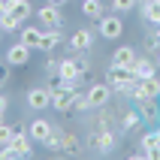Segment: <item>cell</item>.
Wrapping results in <instances>:
<instances>
[{
    "label": "cell",
    "mask_w": 160,
    "mask_h": 160,
    "mask_svg": "<svg viewBox=\"0 0 160 160\" xmlns=\"http://www.w3.org/2000/svg\"><path fill=\"white\" fill-rule=\"evenodd\" d=\"M94 45V33L91 30H76L70 36V52H91Z\"/></svg>",
    "instance_id": "4fadbf2b"
},
{
    "label": "cell",
    "mask_w": 160,
    "mask_h": 160,
    "mask_svg": "<svg viewBox=\"0 0 160 160\" xmlns=\"http://www.w3.org/2000/svg\"><path fill=\"white\" fill-rule=\"evenodd\" d=\"M39 21H42V27H63L61 6H54V3H45V6L39 9Z\"/></svg>",
    "instance_id": "8fae6325"
},
{
    "label": "cell",
    "mask_w": 160,
    "mask_h": 160,
    "mask_svg": "<svg viewBox=\"0 0 160 160\" xmlns=\"http://www.w3.org/2000/svg\"><path fill=\"white\" fill-rule=\"evenodd\" d=\"M157 67H160V48H157Z\"/></svg>",
    "instance_id": "836d02e7"
},
{
    "label": "cell",
    "mask_w": 160,
    "mask_h": 160,
    "mask_svg": "<svg viewBox=\"0 0 160 160\" xmlns=\"http://www.w3.org/2000/svg\"><path fill=\"white\" fill-rule=\"evenodd\" d=\"M30 52H33V48H30V45H24L21 39H18L15 45H9V52H6V63H9V67H24V63L30 61Z\"/></svg>",
    "instance_id": "ba28073f"
},
{
    "label": "cell",
    "mask_w": 160,
    "mask_h": 160,
    "mask_svg": "<svg viewBox=\"0 0 160 160\" xmlns=\"http://www.w3.org/2000/svg\"><path fill=\"white\" fill-rule=\"evenodd\" d=\"M21 24H24V21H18V18L12 15V12L0 15V27H3V33H6V30H21Z\"/></svg>",
    "instance_id": "603a6c76"
},
{
    "label": "cell",
    "mask_w": 160,
    "mask_h": 160,
    "mask_svg": "<svg viewBox=\"0 0 160 160\" xmlns=\"http://www.w3.org/2000/svg\"><path fill=\"white\" fill-rule=\"evenodd\" d=\"M139 3H142V0H139Z\"/></svg>",
    "instance_id": "8d00e7d4"
},
{
    "label": "cell",
    "mask_w": 160,
    "mask_h": 160,
    "mask_svg": "<svg viewBox=\"0 0 160 160\" xmlns=\"http://www.w3.org/2000/svg\"><path fill=\"white\" fill-rule=\"evenodd\" d=\"M85 94H88L91 109H103L109 100H112V85H109V82H103V85H91Z\"/></svg>",
    "instance_id": "277c9868"
},
{
    "label": "cell",
    "mask_w": 160,
    "mask_h": 160,
    "mask_svg": "<svg viewBox=\"0 0 160 160\" xmlns=\"http://www.w3.org/2000/svg\"><path fill=\"white\" fill-rule=\"evenodd\" d=\"M0 33H3V27H0Z\"/></svg>",
    "instance_id": "d590c367"
},
{
    "label": "cell",
    "mask_w": 160,
    "mask_h": 160,
    "mask_svg": "<svg viewBox=\"0 0 160 160\" xmlns=\"http://www.w3.org/2000/svg\"><path fill=\"white\" fill-rule=\"evenodd\" d=\"M112 63H115V67H124V70H133V63H136V48H130V45L115 48V52H112Z\"/></svg>",
    "instance_id": "7c38bea8"
},
{
    "label": "cell",
    "mask_w": 160,
    "mask_h": 160,
    "mask_svg": "<svg viewBox=\"0 0 160 160\" xmlns=\"http://www.w3.org/2000/svg\"><path fill=\"white\" fill-rule=\"evenodd\" d=\"M148 157H151V160H160V145H157V148H151V151H148Z\"/></svg>",
    "instance_id": "4dcf8cb0"
},
{
    "label": "cell",
    "mask_w": 160,
    "mask_h": 160,
    "mask_svg": "<svg viewBox=\"0 0 160 160\" xmlns=\"http://www.w3.org/2000/svg\"><path fill=\"white\" fill-rule=\"evenodd\" d=\"M115 142H118V136L112 133L109 127H100V133L91 136V148H94V151H100V154H109L112 148H115Z\"/></svg>",
    "instance_id": "5b68a950"
},
{
    "label": "cell",
    "mask_w": 160,
    "mask_h": 160,
    "mask_svg": "<svg viewBox=\"0 0 160 160\" xmlns=\"http://www.w3.org/2000/svg\"><path fill=\"white\" fill-rule=\"evenodd\" d=\"M136 97H160V79L157 76H148V79H139L136 82V88H133V100Z\"/></svg>",
    "instance_id": "30bf717a"
},
{
    "label": "cell",
    "mask_w": 160,
    "mask_h": 160,
    "mask_svg": "<svg viewBox=\"0 0 160 160\" xmlns=\"http://www.w3.org/2000/svg\"><path fill=\"white\" fill-rule=\"evenodd\" d=\"M79 54V58H76V61H79V67H82V72H88L91 70V58H88V52H76Z\"/></svg>",
    "instance_id": "83f0119b"
},
{
    "label": "cell",
    "mask_w": 160,
    "mask_h": 160,
    "mask_svg": "<svg viewBox=\"0 0 160 160\" xmlns=\"http://www.w3.org/2000/svg\"><path fill=\"white\" fill-rule=\"evenodd\" d=\"M15 133H18V130H15L12 124H3V121H0V145H9Z\"/></svg>",
    "instance_id": "cb8c5ba5"
},
{
    "label": "cell",
    "mask_w": 160,
    "mask_h": 160,
    "mask_svg": "<svg viewBox=\"0 0 160 160\" xmlns=\"http://www.w3.org/2000/svg\"><path fill=\"white\" fill-rule=\"evenodd\" d=\"M136 112H139L145 121H154V118H160V112H157V100H154V97H136Z\"/></svg>",
    "instance_id": "5bb4252c"
},
{
    "label": "cell",
    "mask_w": 160,
    "mask_h": 160,
    "mask_svg": "<svg viewBox=\"0 0 160 160\" xmlns=\"http://www.w3.org/2000/svg\"><path fill=\"white\" fill-rule=\"evenodd\" d=\"M9 12V0H0V15H6Z\"/></svg>",
    "instance_id": "1f68e13d"
},
{
    "label": "cell",
    "mask_w": 160,
    "mask_h": 160,
    "mask_svg": "<svg viewBox=\"0 0 160 160\" xmlns=\"http://www.w3.org/2000/svg\"><path fill=\"white\" fill-rule=\"evenodd\" d=\"M142 18L148 24H160V0H142Z\"/></svg>",
    "instance_id": "e0dca14e"
},
{
    "label": "cell",
    "mask_w": 160,
    "mask_h": 160,
    "mask_svg": "<svg viewBox=\"0 0 160 160\" xmlns=\"http://www.w3.org/2000/svg\"><path fill=\"white\" fill-rule=\"evenodd\" d=\"M27 106L33 112H42V109L52 106V91L48 88H30L27 91Z\"/></svg>",
    "instance_id": "8992f818"
},
{
    "label": "cell",
    "mask_w": 160,
    "mask_h": 160,
    "mask_svg": "<svg viewBox=\"0 0 160 160\" xmlns=\"http://www.w3.org/2000/svg\"><path fill=\"white\" fill-rule=\"evenodd\" d=\"M154 70H157V63L148 61V58H136V63H133V76L136 79H148V76H154Z\"/></svg>",
    "instance_id": "ac0fdd59"
},
{
    "label": "cell",
    "mask_w": 160,
    "mask_h": 160,
    "mask_svg": "<svg viewBox=\"0 0 160 160\" xmlns=\"http://www.w3.org/2000/svg\"><path fill=\"white\" fill-rule=\"evenodd\" d=\"M52 106L58 112H72L76 109V91H67V88L52 91Z\"/></svg>",
    "instance_id": "9c48e42d"
},
{
    "label": "cell",
    "mask_w": 160,
    "mask_h": 160,
    "mask_svg": "<svg viewBox=\"0 0 160 160\" xmlns=\"http://www.w3.org/2000/svg\"><path fill=\"white\" fill-rule=\"evenodd\" d=\"M58 42H61V27H52L48 33H42V45H39V52H52Z\"/></svg>",
    "instance_id": "44dd1931"
},
{
    "label": "cell",
    "mask_w": 160,
    "mask_h": 160,
    "mask_svg": "<svg viewBox=\"0 0 160 160\" xmlns=\"http://www.w3.org/2000/svg\"><path fill=\"white\" fill-rule=\"evenodd\" d=\"M58 67H61V61H45V70L48 72H58Z\"/></svg>",
    "instance_id": "f546056e"
},
{
    "label": "cell",
    "mask_w": 160,
    "mask_h": 160,
    "mask_svg": "<svg viewBox=\"0 0 160 160\" xmlns=\"http://www.w3.org/2000/svg\"><path fill=\"white\" fill-rule=\"evenodd\" d=\"M97 30H100V36L103 39H121V33H124V21H121V12L118 15H103L97 21Z\"/></svg>",
    "instance_id": "3957f363"
},
{
    "label": "cell",
    "mask_w": 160,
    "mask_h": 160,
    "mask_svg": "<svg viewBox=\"0 0 160 160\" xmlns=\"http://www.w3.org/2000/svg\"><path fill=\"white\" fill-rule=\"evenodd\" d=\"M42 33H45V30H39V27H21V30H18V39L36 52V48L42 45Z\"/></svg>",
    "instance_id": "9a60e30c"
},
{
    "label": "cell",
    "mask_w": 160,
    "mask_h": 160,
    "mask_svg": "<svg viewBox=\"0 0 160 160\" xmlns=\"http://www.w3.org/2000/svg\"><path fill=\"white\" fill-rule=\"evenodd\" d=\"M157 139H160V124H157Z\"/></svg>",
    "instance_id": "e575fe53"
},
{
    "label": "cell",
    "mask_w": 160,
    "mask_h": 160,
    "mask_svg": "<svg viewBox=\"0 0 160 160\" xmlns=\"http://www.w3.org/2000/svg\"><path fill=\"white\" fill-rule=\"evenodd\" d=\"M109 76V85H112V91H118V94H124V97H133V88H136V76H133V70H124V67H115L112 63V70L106 72Z\"/></svg>",
    "instance_id": "6da1fadb"
},
{
    "label": "cell",
    "mask_w": 160,
    "mask_h": 160,
    "mask_svg": "<svg viewBox=\"0 0 160 160\" xmlns=\"http://www.w3.org/2000/svg\"><path fill=\"white\" fill-rule=\"evenodd\" d=\"M139 124H142V115H139V112H127L124 121H121V130H124V133H130V130H136Z\"/></svg>",
    "instance_id": "7402d4cb"
},
{
    "label": "cell",
    "mask_w": 160,
    "mask_h": 160,
    "mask_svg": "<svg viewBox=\"0 0 160 160\" xmlns=\"http://www.w3.org/2000/svg\"><path fill=\"white\" fill-rule=\"evenodd\" d=\"M33 154V139L24 133H15L9 145H0V160H12V157H30Z\"/></svg>",
    "instance_id": "7a4b0ae2"
},
{
    "label": "cell",
    "mask_w": 160,
    "mask_h": 160,
    "mask_svg": "<svg viewBox=\"0 0 160 160\" xmlns=\"http://www.w3.org/2000/svg\"><path fill=\"white\" fill-rule=\"evenodd\" d=\"M160 145V139H157V130H154V133H145L142 136V148H145V154L151 151V148H157Z\"/></svg>",
    "instance_id": "484cf974"
},
{
    "label": "cell",
    "mask_w": 160,
    "mask_h": 160,
    "mask_svg": "<svg viewBox=\"0 0 160 160\" xmlns=\"http://www.w3.org/2000/svg\"><path fill=\"white\" fill-rule=\"evenodd\" d=\"M61 148L63 151H76V148H79V139H76L72 133H63L61 136Z\"/></svg>",
    "instance_id": "d4e9b609"
},
{
    "label": "cell",
    "mask_w": 160,
    "mask_h": 160,
    "mask_svg": "<svg viewBox=\"0 0 160 160\" xmlns=\"http://www.w3.org/2000/svg\"><path fill=\"white\" fill-rule=\"evenodd\" d=\"M58 76H61V79H70V82H79V79H82V67H79V61H72V58L61 61V67H58Z\"/></svg>",
    "instance_id": "2e32d148"
},
{
    "label": "cell",
    "mask_w": 160,
    "mask_h": 160,
    "mask_svg": "<svg viewBox=\"0 0 160 160\" xmlns=\"http://www.w3.org/2000/svg\"><path fill=\"white\" fill-rule=\"evenodd\" d=\"M82 12H85V15L88 18H103L106 15V12H103V3H100V0H82Z\"/></svg>",
    "instance_id": "ffe728a7"
},
{
    "label": "cell",
    "mask_w": 160,
    "mask_h": 160,
    "mask_svg": "<svg viewBox=\"0 0 160 160\" xmlns=\"http://www.w3.org/2000/svg\"><path fill=\"white\" fill-rule=\"evenodd\" d=\"M139 0H112V6H115V12H130V9L136 6Z\"/></svg>",
    "instance_id": "4316f807"
},
{
    "label": "cell",
    "mask_w": 160,
    "mask_h": 160,
    "mask_svg": "<svg viewBox=\"0 0 160 160\" xmlns=\"http://www.w3.org/2000/svg\"><path fill=\"white\" fill-rule=\"evenodd\" d=\"M45 3H54V6H63V3H67V0H45Z\"/></svg>",
    "instance_id": "d6a6232c"
},
{
    "label": "cell",
    "mask_w": 160,
    "mask_h": 160,
    "mask_svg": "<svg viewBox=\"0 0 160 160\" xmlns=\"http://www.w3.org/2000/svg\"><path fill=\"white\" fill-rule=\"evenodd\" d=\"M6 109H9V100L0 94V121H3V115H6Z\"/></svg>",
    "instance_id": "f1b7e54d"
},
{
    "label": "cell",
    "mask_w": 160,
    "mask_h": 160,
    "mask_svg": "<svg viewBox=\"0 0 160 160\" xmlns=\"http://www.w3.org/2000/svg\"><path fill=\"white\" fill-rule=\"evenodd\" d=\"M9 12H12L18 21H27L33 9H30V3H27V0H9Z\"/></svg>",
    "instance_id": "d6986e66"
},
{
    "label": "cell",
    "mask_w": 160,
    "mask_h": 160,
    "mask_svg": "<svg viewBox=\"0 0 160 160\" xmlns=\"http://www.w3.org/2000/svg\"><path fill=\"white\" fill-rule=\"evenodd\" d=\"M52 130H54V127L48 124L45 118H33V121H30V127H27V136H30L33 142L45 145V142H48V136H52Z\"/></svg>",
    "instance_id": "52a82bcc"
}]
</instances>
